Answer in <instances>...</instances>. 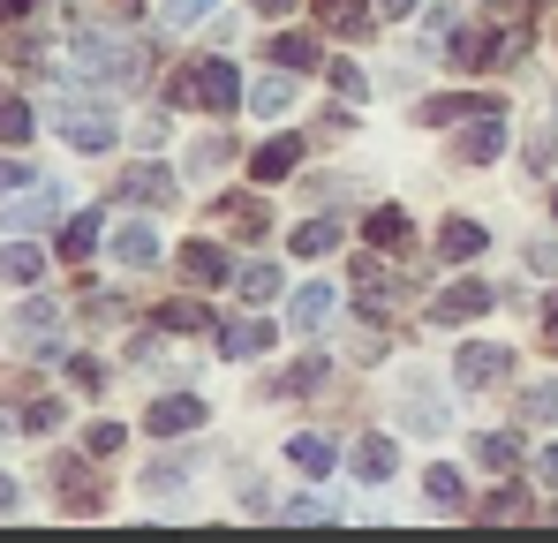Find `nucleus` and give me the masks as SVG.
Listing matches in <instances>:
<instances>
[{"instance_id": "nucleus-28", "label": "nucleus", "mask_w": 558, "mask_h": 543, "mask_svg": "<svg viewBox=\"0 0 558 543\" xmlns=\"http://www.w3.org/2000/svg\"><path fill=\"white\" fill-rule=\"evenodd\" d=\"M219 0H159V23H174V31H189V23H204Z\"/></svg>"}, {"instance_id": "nucleus-37", "label": "nucleus", "mask_w": 558, "mask_h": 543, "mask_svg": "<svg viewBox=\"0 0 558 543\" xmlns=\"http://www.w3.org/2000/svg\"><path fill=\"white\" fill-rule=\"evenodd\" d=\"M287 385H294V393H310V385H325V362L310 355V362H294V377H287Z\"/></svg>"}, {"instance_id": "nucleus-42", "label": "nucleus", "mask_w": 558, "mask_h": 543, "mask_svg": "<svg viewBox=\"0 0 558 543\" xmlns=\"http://www.w3.org/2000/svg\"><path fill=\"white\" fill-rule=\"evenodd\" d=\"M377 8H385V15H408V8H415V0H377Z\"/></svg>"}, {"instance_id": "nucleus-1", "label": "nucleus", "mask_w": 558, "mask_h": 543, "mask_svg": "<svg viewBox=\"0 0 558 543\" xmlns=\"http://www.w3.org/2000/svg\"><path fill=\"white\" fill-rule=\"evenodd\" d=\"M167 106H174V113H227V106H234V69H227V61L182 69V76L167 84Z\"/></svg>"}, {"instance_id": "nucleus-18", "label": "nucleus", "mask_w": 558, "mask_h": 543, "mask_svg": "<svg viewBox=\"0 0 558 543\" xmlns=\"http://www.w3.org/2000/svg\"><path fill=\"white\" fill-rule=\"evenodd\" d=\"M98 227H106V212H76V219H69V234H61V257H92V250H98Z\"/></svg>"}, {"instance_id": "nucleus-2", "label": "nucleus", "mask_w": 558, "mask_h": 543, "mask_svg": "<svg viewBox=\"0 0 558 543\" xmlns=\"http://www.w3.org/2000/svg\"><path fill=\"white\" fill-rule=\"evenodd\" d=\"M76 61H84V76H98V84H136L144 76V53L129 46V38H106V31H76Z\"/></svg>"}, {"instance_id": "nucleus-29", "label": "nucleus", "mask_w": 558, "mask_h": 543, "mask_svg": "<svg viewBox=\"0 0 558 543\" xmlns=\"http://www.w3.org/2000/svg\"><path fill=\"white\" fill-rule=\"evenodd\" d=\"M38 272H46V257H38L31 242H15V250H8V287H31Z\"/></svg>"}, {"instance_id": "nucleus-43", "label": "nucleus", "mask_w": 558, "mask_h": 543, "mask_svg": "<svg viewBox=\"0 0 558 543\" xmlns=\"http://www.w3.org/2000/svg\"><path fill=\"white\" fill-rule=\"evenodd\" d=\"M551 348H558V302H551Z\"/></svg>"}, {"instance_id": "nucleus-15", "label": "nucleus", "mask_w": 558, "mask_h": 543, "mask_svg": "<svg viewBox=\"0 0 558 543\" xmlns=\"http://www.w3.org/2000/svg\"><path fill=\"white\" fill-rule=\"evenodd\" d=\"M113 257H121V265H159V234H151V227H121V234H113Z\"/></svg>"}, {"instance_id": "nucleus-35", "label": "nucleus", "mask_w": 558, "mask_h": 543, "mask_svg": "<svg viewBox=\"0 0 558 543\" xmlns=\"http://www.w3.org/2000/svg\"><path fill=\"white\" fill-rule=\"evenodd\" d=\"M529 415H536V423H558V385H536V393H529Z\"/></svg>"}, {"instance_id": "nucleus-7", "label": "nucleus", "mask_w": 558, "mask_h": 543, "mask_svg": "<svg viewBox=\"0 0 558 543\" xmlns=\"http://www.w3.org/2000/svg\"><path fill=\"white\" fill-rule=\"evenodd\" d=\"M113 196H129V204H174V174L167 167H129V174L113 181Z\"/></svg>"}, {"instance_id": "nucleus-27", "label": "nucleus", "mask_w": 558, "mask_h": 543, "mask_svg": "<svg viewBox=\"0 0 558 543\" xmlns=\"http://www.w3.org/2000/svg\"><path fill=\"white\" fill-rule=\"evenodd\" d=\"M529 514H536V506H529L521 491H498L490 506H475V521H529Z\"/></svg>"}, {"instance_id": "nucleus-36", "label": "nucleus", "mask_w": 558, "mask_h": 543, "mask_svg": "<svg viewBox=\"0 0 558 543\" xmlns=\"http://www.w3.org/2000/svg\"><path fill=\"white\" fill-rule=\"evenodd\" d=\"M325 76H332V84L348 90V98H363V69H355V61H332V69H325Z\"/></svg>"}, {"instance_id": "nucleus-26", "label": "nucleus", "mask_w": 558, "mask_h": 543, "mask_svg": "<svg viewBox=\"0 0 558 543\" xmlns=\"http://www.w3.org/2000/svg\"><path fill=\"white\" fill-rule=\"evenodd\" d=\"M159 325H167V333H204V325H211V310H204V302H167V310H159Z\"/></svg>"}, {"instance_id": "nucleus-12", "label": "nucleus", "mask_w": 558, "mask_h": 543, "mask_svg": "<svg viewBox=\"0 0 558 543\" xmlns=\"http://www.w3.org/2000/svg\"><path fill=\"white\" fill-rule=\"evenodd\" d=\"M287 460H294L302 475H332V460H340V452H332L325 431H302V438H287Z\"/></svg>"}, {"instance_id": "nucleus-31", "label": "nucleus", "mask_w": 558, "mask_h": 543, "mask_svg": "<svg viewBox=\"0 0 558 543\" xmlns=\"http://www.w3.org/2000/svg\"><path fill=\"white\" fill-rule=\"evenodd\" d=\"M250 106H257V113H287V106H294V84H287V76H272V84L250 90Z\"/></svg>"}, {"instance_id": "nucleus-3", "label": "nucleus", "mask_w": 558, "mask_h": 543, "mask_svg": "<svg viewBox=\"0 0 558 543\" xmlns=\"http://www.w3.org/2000/svg\"><path fill=\"white\" fill-rule=\"evenodd\" d=\"M61 129H69V144H76V152H106V144H113V121H106L98 106H84V98H69V106H61Z\"/></svg>"}, {"instance_id": "nucleus-30", "label": "nucleus", "mask_w": 558, "mask_h": 543, "mask_svg": "<svg viewBox=\"0 0 558 543\" xmlns=\"http://www.w3.org/2000/svg\"><path fill=\"white\" fill-rule=\"evenodd\" d=\"M279 294V265H250L242 272V302H272Z\"/></svg>"}, {"instance_id": "nucleus-6", "label": "nucleus", "mask_w": 558, "mask_h": 543, "mask_svg": "<svg viewBox=\"0 0 558 543\" xmlns=\"http://www.w3.org/2000/svg\"><path fill=\"white\" fill-rule=\"evenodd\" d=\"M279 333H272V317H227L219 325V355H265Z\"/></svg>"}, {"instance_id": "nucleus-11", "label": "nucleus", "mask_w": 558, "mask_h": 543, "mask_svg": "<svg viewBox=\"0 0 558 543\" xmlns=\"http://www.w3.org/2000/svg\"><path fill=\"white\" fill-rule=\"evenodd\" d=\"M498 152H506V129H498V106H490V113L461 136V159H468V167H490Z\"/></svg>"}, {"instance_id": "nucleus-17", "label": "nucleus", "mask_w": 558, "mask_h": 543, "mask_svg": "<svg viewBox=\"0 0 558 543\" xmlns=\"http://www.w3.org/2000/svg\"><path fill=\"white\" fill-rule=\"evenodd\" d=\"M182 272L196 279V287H219V279H227V257H219L211 242H189V250H182Z\"/></svg>"}, {"instance_id": "nucleus-16", "label": "nucleus", "mask_w": 558, "mask_h": 543, "mask_svg": "<svg viewBox=\"0 0 558 543\" xmlns=\"http://www.w3.org/2000/svg\"><path fill=\"white\" fill-rule=\"evenodd\" d=\"M363 242H371V250H400V242H408V212H400V204H385V212H371Z\"/></svg>"}, {"instance_id": "nucleus-20", "label": "nucleus", "mask_w": 558, "mask_h": 543, "mask_svg": "<svg viewBox=\"0 0 558 543\" xmlns=\"http://www.w3.org/2000/svg\"><path fill=\"white\" fill-rule=\"evenodd\" d=\"M438 250H446V257H483V227H475V219H446Z\"/></svg>"}, {"instance_id": "nucleus-41", "label": "nucleus", "mask_w": 558, "mask_h": 543, "mask_svg": "<svg viewBox=\"0 0 558 543\" xmlns=\"http://www.w3.org/2000/svg\"><path fill=\"white\" fill-rule=\"evenodd\" d=\"M250 8H265V15H287V8H294V0H250Z\"/></svg>"}, {"instance_id": "nucleus-21", "label": "nucleus", "mask_w": 558, "mask_h": 543, "mask_svg": "<svg viewBox=\"0 0 558 543\" xmlns=\"http://www.w3.org/2000/svg\"><path fill=\"white\" fill-rule=\"evenodd\" d=\"M475 460H483L490 475H513V460H521V446H513L506 431H490V438H475Z\"/></svg>"}, {"instance_id": "nucleus-24", "label": "nucleus", "mask_w": 558, "mask_h": 543, "mask_svg": "<svg viewBox=\"0 0 558 543\" xmlns=\"http://www.w3.org/2000/svg\"><path fill=\"white\" fill-rule=\"evenodd\" d=\"M332 242H340V219H310V227L294 234V257H325Z\"/></svg>"}, {"instance_id": "nucleus-44", "label": "nucleus", "mask_w": 558, "mask_h": 543, "mask_svg": "<svg viewBox=\"0 0 558 543\" xmlns=\"http://www.w3.org/2000/svg\"><path fill=\"white\" fill-rule=\"evenodd\" d=\"M490 8H506V0H490Z\"/></svg>"}, {"instance_id": "nucleus-4", "label": "nucleus", "mask_w": 558, "mask_h": 543, "mask_svg": "<svg viewBox=\"0 0 558 543\" xmlns=\"http://www.w3.org/2000/svg\"><path fill=\"white\" fill-rule=\"evenodd\" d=\"M490 310V287L483 279H461V287H446L438 302H430V325H468V317H483Z\"/></svg>"}, {"instance_id": "nucleus-23", "label": "nucleus", "mask_w": 558, "mask_h": 543, "mask_svg": "<svg viewBox=\"0 0 558 543\" xmlns=\"http://www.w3.org/2000/svg\"><path fill=\"white\" fill-rule=\"evenodd\" d=\"M355 294H363L371 310H392V279H385L371 257H355Z\"/></svg>"}, {"instance_id": "nucleus-33", "label": "nucleus", "mask_w": 558, "mask_h": 543, "mask_svg": "<svg viewBox=\"0 0 558 543\" xmlns=\"http://www.w3.org/2000/svg\"><path fill=\"white\" fill-rule=\"evenodd\" d=\"M61 423V400H31V408H15V431H53Z\"/></svg>"}, {"instance_id": "nucleus-8", "label": "nucleus", "mask_w": 558, "mask_h": 543, "mask_svg": "<svg viewBox=\"0 0 558 543\" xmlns=\"http://www.w3.org/2000/svg\"><path fill=\"white\" fill-rule=\"evenodd\" d=\"M204 423V400H189V393H167V400H151V431L159 438H174V431H196Z\"/></svg>"}, {"instance_id": "nucleus-32", "label": "nucleus", "mask_w": 558, "mask_h": 543, "mask_svg": "<svg viewBox=\"0 0 558 543\" xmlns=\"http://www.w3.org/2000/svg\"><path fill=\"white\" fill-rule=\"evenodd\" d=\"M121 438H129L121 423H92V431H84V452H92V460H113V452H121Z\"/></svg>"}, {"instance_id": "nucleus-25", "label": "nucleus", "mask_w": 558, "mask_h": 543, "mask_svg": "<svg viewBox=\"0 0 558 543\" xmlns=\"http://www.w3.org/2000/svg\"><path fill=\"white\" fill-rule=\"evenodd\" d=\"M423 491H430V498H438L446 514H468V498H461V475H453V468H430V475H423Z\"/></svg>"}, {"instance_id": "nucleus-13", "label": "nucleus", "mask_w": 558, "mask_h": 543, "mask_svg": "<svg viewBox=\"0 0 558 543\" xmlns=\"http://www.w3.org/2000/svg\"><path fill=\"white\" fill-rule=\"evenodd\" d=\"M392 468H400V446H392V438H363V446H355V475H363V483H385Z\"/></svg>"}, {"instance_id": "nucleus-39", "label": "nucleus", "mask_w": 558, "mask_h": 543, "mask_svg": "<svg viewBox=\"0 0 558 543\" xmlns=\"http://www.w3.org/2000/svg\"><path fill=\"white\" fill-rule=\"evenodd\" d=\"M279 521H332L325 506H310V498H294V506H279Z\"/></svg>"}, {"instance_id": "nucleus-9", "label": "nucleus", "mask_w": 558, "mask_h": 543, "mask_svg": "<svg viewBox=\"0 0 558 543\" xmlns=\"http://www.w3.org/2000/svg\"><path fill=\"white\" fill-rule=\"evenodd\" d=\"M219 227H227V234H242V242H257V234L272 227V212H265L257 196H227V204H219Z\"/></svg>"}, {"instance_id": "nucleus-34", "label": "nucleus", "mask_w": 558, "mask_h": 543, "mask_svg": "<svg viewBox=\"0 0 558 543\" xmlns=\"http://www.w3.org/2000/svg\"><path fill=\"white\" fill-rule=\"evenodd\" d=\"M0 121H8V144H23V136H31V106H23L15 90H8V113H0Z\"/></svg>"}, {"instance_id": "nucleus-40", "label": "nucleus", "mask_w": 558, "mask_h": 543, "mask_svg": "<svg viewBox=\"0 0 558 543\" xmlns=\"http://www.w3.org/2000/svg\"><path fill=\"white\" fill-rule=\"evenodd\" d=\"M536 475H544V483L558 491V446H551V452H536Z\"/></svg>"}, {"instance_id": "nucleus-14", "label": "nucleus", "mask_w": 558, "mask_h": 543, "mask_svg": "<svg viewBox=\"0 0 558 543\" xmlns=\"http://www.w3.org/2000/svg\"><path fill=\"white\" fill-rule=\"evenodd\" d=\"M294 325H302V333H317V325H332V287H325V279H310V287L294 294Z\"/></svg>"}, {"instance_id": "nucleus-10", "label": "nucleus", "mask_w": 558, "mask_h": 543, "mask_svg": "<svg viewBox=\"0 0 558 543\" xmlns=\"http://www.w3.org/2000/svg\"><path fill=\"white\" fill-rule=\"evenodd\" d=\"M317 23L332 38H363L371 31V0H317Z\"/></svg>"}, {"instance_id": "nucleus-19", "label": "nucleus", "mask_w": 558, "mask_h": 543, "mask_svg": "<svg viewBox=\"0 0 558 543\" xmlns=\"http://www.w3.org/2000/svg\"><path fill=\"white\" fill-rule=\"evenodd\" d=\"M272 61H279V69H317V38H302V31H279V38H272Z\"/></svg>"}, {"instance_id": "nucleus-5", "label": "nucleus", "mask_w": 558, "mask_h": 543, "mask_svg": "<svg viewBox=\"0 0 558 543\" xmlns=\"http://www.w3.org/2000/svg\"><path fill=\"white\" fill-rule=\"evenodd\" d=\"M453 370H461V385H475V393H483V385H498V377L513 370V355H506V348H490V340H468Z\"/></svg>"}, {"instance_id": "nucleus-22", "label": "nucleus", "mask_w": 558, "mask_h": 543, "mask_svg": "<svg viewBox=\"0 0 558 543\" xmlns=\"http://www.w3.org/2000/svg\"><path fill=\"white\" fill-rule=\"evenodd\" d=\"M287 167H294V136H272V144L250 159V174H257V181H279Z\"/></svg>"}, {"instance_id": "nucleus-38", "label": "nucleus", "mask_w": 558, "mask_h": 543, "mask_svg": "<svg viewBox=\"0 0 558 543\" xmlns=\"http://www.w3.org/2000/svg\"><path fill=\"white\" fill-rule=\"evenodd\" d=\"M69 377H76L84 393H98V385H106V377H98V362H92V355H76V362H69Z\"/></svg>"}]
</instances>
